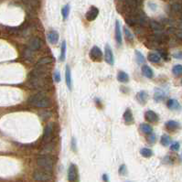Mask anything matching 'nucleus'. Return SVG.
I'll use <instances>...</instances> for the list:
<instances>
[{
  "instance_id": "1",
  "label": "nucleus",
  "mask_w": 182,
  "mask_h": 182,
  "mask_svg": "<svg viewBox=\"0 0 182 182\" xmlns=\"http://www.w3.org/2000/svg\"><path fill=\"white\" fill-rule=\"evenodd\" d=\"M27 103L30 105L38 108H49L52 105L51 98L42 92H39L32 96H30L27 100Z\"/></svg>"
},
{
  "instance_id": "2",
  "label": "nucleus",
  "mask_w": 182,
  "mask_h": 182,
  "mask_svg": "<svg viewBox=\"0 0 182 182\" xmlns=\"http://www.w3.org/2000/svg\"><path fill=\"white\" fill-rule=\"evenodd\" d=\"M37 164L39 168L45 171L51 173L53 169V161L48 156H41L37 158Z\"/></svg>"
},
{
  "instance_id": "3",
  "label": "nucleus",
  "mask_w": 182,
  "mask_h": 182,
  "mask_svg": "<svg viewBox=\"0 0 182 182\" xmlns=\"http://www.w3.org/2000/svg\"><path fill=\"white\" fill-rule=\"evenodd\" d=\"M33 178L39 182H48L51 179V173L47 172L43 169L35 170L33 173Z\"/></svg>"
},
{
  "instance_id": "4",
  "label": "nucleus",
  "mask_w": 182,
  "mask_h": 182,
  "mask_svg": "<svg viewBox=\"0 0 182 182\" xmlns=\"http://www.w3.org/2000/svg\"><path fill=\"white\" fill-rule=\"evenodd\" d=\"M53 136V124L52 123H49L46 127L44 129V133H43V137H42V141L44 144H49Z\"/></svg>"
},
{
  "instance_id": "5",
  "label": "nucleus",
  "mask_w": 182,
  "mask_h": 182,
  "mask_svg": "<svg viewBox=\"0 0 182 182\" xmlns=\"http://www.w3.org/2000/svg\"><path fill=\"white\" fill-rule=\"evenodd\" d=\"M90 57L93 60H94V62H100L103 59V52L99 47L94 46L90 51Z\"/></svg>"
},
{
  "instance_id": "6",
  "label": "nucleus",
  "mask_w": 182,
  "mask_h": 182,
  "mask_svg": "<svg viewBox=\"0 0 182 182\" xmlns=\"http://www.w3.org/2000/svg\"><path fill=\"white\" fill-rule=\"evenodd\" d=\"M104 59H105V62H107L110 65H114V54L112 51V49L110 48V46L107 44L105 46L104 49Z\"/></svg>"
},
{
  "instance_id": "7",
  "label": "nucleus",
  "mask_w": 182,
  "mask_h": 182,
  "mask_svg": "<svg viewBox=\"0 0 182 182\" xmlns=\"http://www.w3.org/2000/svg\"><path fill=\"white\" fill-rule=\"evenodd\" d=\"M40 47H41V40H40L39 38L35 37V38L31 39L28 41L27 48H28L29 50H31L32 51L39 50Z\"/></svg>"
},
{
  "instance_id": "8",
  "label": "nucleus",
  "mask_w": 182,
  "mask_h": 182,
  "mask_svg": "<svg viewBox=\"0 0 182 182\" xmlns=\"http://www.w3.org/2000/svg\"><path fill=\"white\" fill-rule=\"evenodd\" d=\"M77 179V168L76 166L71 164L68 169V180L70 182H75Z\"/></svg>"
},
{
  "instance_id": "9",
  "label": "nucleus",
  "mask_w": 182,
  "mask_h": 182,
  "mask_svg": "<svg viewBox=\"0 0 182 182\" xmlns=\"http://www.w3.org/2000/svg\"><path fill=\"white\" fill-rule=\"evenodd\" d=\"M99 14V9L95 7H91L88 12L86 13V19L88 21H94Z\"/></svg>"
},
{
  "instance_id": "10",
  "label": "nucleus",
  "mask_w": 182,
  "mask_h": 182,
  "mask_svg": "<svg viewBox=\"0 0 182 182\" xmlns=\"http://www.w3.org/2000/svg\"><path fill=\"white\" fill-rule=\"evenodd\" d=\"M145 117L148 122H151V123H155V122H157L158 121V115L152 110L146 111L145 114Z\"/></svg>"
},
{
  "instance_id": "11",
  "label": "nucleus",
  "mask_w": 182,
  "mask_h": 182,
  "mask_svg": "<svg viewBox=\"0 0 182 182\" xmlns=\"http://www.w3.org/2000/svg\"><path fill=\"white\" fill-rule=\"evenodd\" d=\"M115 40L118 45H122V32H121V26L120 22L116 20L115 22Z\"/></svg>"
},
{
  "instance_id": "12",
  "label": "nucleus",
  "mask_w": 182,
  "mask_h": 182,
  "mask_svg": "<svg viewBox=\"0 0 182 182\" xmlns=\"http://www.w3.org/2000/svg\"><path fill=\"white\" fill-rule=\"evenodd\" d=\"M166 105H168L169 109H170L172 111H179L181 109V105L176 99H169Z\"/></svg>"
},
{
  "instance_id": "13",
  "label": "nucleus",
  "mask_w": 182,
  "mask_h": 182,
  "mask_svg": "<svg viewBox=\"0 0 182 182\" xmlns=\"http://www.w3.org/2000/svg\"><path fill=\"white\" fill-rule=\"evenodd\" d=\"M48 40L51 44L55 45L58 43L59 41V33L56 31V30H51V31L48 33Z\"/></svg>"
},
{
  "instance_id": "14",
  "label": "nucleus",
  "mask_w": 182,
  "mask_h": 182,
  "mask_svg": "<svg viewBox=\"0 0 182 182\" xmlns=\"http://www.w3.org/2000/svg\"><path fill=\"white\" fill-rule=\"evenodd\" d=\"M147 98H148V95L145 91H140V92L136 94V100H137L138 103H140L141 104H145L147 101Z\"/></svg>"
},
{
  "instance_id": "15",
  "label": "nucleus",
  "mask_w": 182,
  "mask_h": 182,
  "mask_svg": "<svg viewBox=\"0 0 182 182\" xmlns=\"http://www.w3.org/2000/svg\"><path fill=\"white\" fill-rule=\"evenodd\" d=\"M53 62V59L51 58V57H45V58H42L40 59L39 62H37V64L35 65V68H38V67H42L44 65H48L50 63H51Z\"/></svg>"
},
{
  "instance_id": "16",
  "label": "nucleus",
  "mask_w": 182,
  "mask_h": 182,
  "mask_svg": "<svg viewBox=\"0 0 182 182\" xmlns=\"http://www.w3.org/2000/svg\"><path fill=\"white\" fill-rule=\"evenodd\" d=\"M142 72H143V75L145 77L148 78V79H151V78H153L154 76V72L152 71V69H151L149 66L147 65H144L142 67Z\"/></svg>"
},
{
  "instance_id": "17",
  "label": "nucleus",
  "mask_w": 182,
  "mask_h": 182,
  "mask_svg": "<svg viewBox=\"0 0 182 182\" xmlns=\"http://www.w3.org/2000/svg\"><path fill=\"white\" fill-rule=\"evenodd\" d=\"M123 117H124V120H125V122H126V124H131L133 121H134L133 113H132V111H131L129 108H127V109L126 110V112H125Z\"/></svg>"
},
{
  "instance_id": "18",
  "label": "nucleus",
  "mask_w": 182,
  "mask_h": 182,
  "mask_svg": "<svg viewBox=\"0 0 182 182\" xmlns=\"http://www.w3.org/2000/svg\"><path fill=\"white\" fill-rule=\"evenodd\" d=\"M148 60L152 63H159L161 60V57L159 54L156 52H152L148 54Z\"/></svg>"
},
{
  "instance_id": "19",
  "label": "nucleus",
  "mask_w": 182,
  "mask_h": 182,
  "mask_svg": "<svg viewBox=\"0 0 182 182\" xmlns=\"http://www.w3.org/2000/svg\"><path fill=\"white\" fill-rule=\"evenodd\" d=\"M166 94L164 93V91L161 89H157L155 91V94H154V99L156 102H161L165 99Z\"/></svg>"
},
{
  "instance_id": "20",
  "label": "nucleus",
  "mask_w": 182,
  "mask_h": 182,
  "mask_svg": "<svg viewBox=\"0 0 182 182\" xmlns=\"http://www.w3.org/2000/svg\"><path fill=\"white\" fill-rule=\"evenodd\" d=\"M65 80H66V84L68 88L71 90V68L69 66H67L65 70Z\"/></svg>"
},
{
  "instance_id": "21",
  "label": "nucleus",
  "mask_w": 182,
  "mask_h": 182,
  "mask_svg": "<svg viewBox=\"0 0 182 182\" xmlns=\"http://www.w3.org/2000/svg\"><path fill=\"white\" fill-rule=\"evenodd\" d=\"M117 80L120 82H127L129 81V76L128 74L125 71H119L118 74H117Z\"/></svg>"
},
{
  "instance_id": "22",
  "label": "nucleus",
  "mask_w": 182,
  "mask_h": 182,
  "mask_svg": "<svg viewBox=\"0 0 182 182\" xmlns=\"http://www.w3.org/2000/svg\"><path fill=\"white\" fill-rule=\"evenodd\" d=\"M149 26L156 32H160V31H162V30H163V26L160 23L157 22V21H151L149 23Z\"/></svg>"
},
{
  "instance_id": "23",
  "label": "nucleus",
  "mask_w": 182,
  "mask_h": 182,
  "mask_svg": "<svg viewBox=\"0 0 182 182\" xmlns=\"http://www.w3.org/2000/svg\"><path fill=\"white\" fill-rule=\"evenodd\" d=\"M66 58V41L63 40L62 43V47H60V54H59V60L60 62H64Z\"/></svg>"
},
{
  "instance_id": "24",
  "label": "nucleus",
  "mask_w": 182,
  "mask_h": 182,
  "mask_svg": "<svg viewBox=\"0 0 182 182\" xmlns=\"http://www.w3.org/2000/svg\"><path fill=\"white\" fill-rule=\"evenodd\" d=\"M166 128H168L169 130L172 131V130L178 129L179 127V124L178 122H176V121L171 120V121H169V122L166 123Z\"/></svg>"
},
{
  "instance_id": "25",
  "label": "nucleus",
  "mask_w": 182,
  "mask_h": 182,
  "mask_svg": "<svg viewBox=\"0 0 182 182\" xmlns=\"http://www.w3.org/2000/svg\"><path fill=\"white\" fill-rule=\"evenodd\" d=\"M140 129L146 134H152V132H153V128L151 127L148 124H142V125H140Z\"/></svg>"
},
{
  "instance_id": "26",
  "label": "nucleus",
  "mask_w": 182,
  "mask_h": 182,
  "mask_svg": "<svg viewBox=\"0 0 182 182\" xmlns=\"http://www.w3.org/2000/svg\"><path fill=\"white\" fill-rule=\"evenodd\" d=\"M23 55H24V58H25L27 60H28V62H31V60L34 59L33 51H32L31 50H29L28 48L24 51V54H23Z\"/></svg>"
},
{
  "instance_id": "27",
  "label": "nucleus",
  "mask_w": 182,
  "mask_h": 182,
  "mask_svg": "<svg viewBox=\"0 0 182 182\" xmlns=\"http://www.w3.org/2000/svg\"><path fill=\"white\" fill-rule=\"evenodd\" d=\"M134 54H135L136 62H137L138 64H142V63L145 62V57H144V55H143L139 51L136 50V51H134Z\"/></svg>"
},
{
  "instance_id": "28",
  "label": "nucleus",
  "mask_w": 182,
  "mask_h": 182,
  "mask_svg": "<svg viewBox=\"0 0 182 182\" xmlns=\"http://www.w3.org/2000/svg\"><path fill=\"white\" fill-rule=\"evenodd\" d=\"M170 142H171L170 137H169V136L168 134H163V135L161 136L160 143H161L162 146H168L170 145Z\"/></svg>"
},
{
  "instance_id": "29",
  "label": "nucleus",
  "mask_w": 182,
  "mask_h": 182,
  "mask_svg": "<svg viewBox=\"0 0 182 182\" xmlns=\"http://www.w3.org/2000/svg\"><path fill=\"white\" fill-rule=\"evenodd\" d=\"M140 154L144 157H149L153 155V152L152 150L150 148H147V147H144L140 150Z\"/></svg>"
},
{
  "instance_id": "30",
  "label": "nucleus",
  "mask_w": 182,
  "mask_h": 182,
  "mask_svg": "<svg viewBox=\"0 0 182 182\" xmlns=\"http://www.w3.org/2000/svg\"><path fill=\"white\" fill-rule=\"evenodd\" d=\"M62 17L63 19H67L69 17V14H70V5H65L62 9Z\"/></svg>"
},
{
  "instance_id": "31",
  "label": "nucleus",
  "mask_w": 182,
  "mask_h": 182,
  "mask_svg": "<svg viewBox=\"0 0 182 182\" xmlns=\"http://www.w3.org/2000/svg\"><path fill=\"white\" fill-rule=\"evenodd\" d=\"M172 72L175 75H181L182 74V65H180V64L175 65L172 69Z\"/></svg>"
},
{
  "instance_id": "32",
  "label": "nucleus",
  "mask_w": 182,
  "mask_h": 182,
  "mask_svg": "<svg viewBox=\"0 0 182 182\" xmlns=\"http://www.w3.org/2000/svg\"><path fill=\"white\" fill-rule=\"evenodd\" d=\"M171 8H172L173 11H175V12H177V13L182 12V6H181L179 3H174V4H172Z\"/></svg>"
},
{
  "instance_id": "33",
  "label": "nucleus",
  "mask_w": 182,
  "mask_h": 182,
  "mask_svg": "<svg viewBox=\"0 0 182 182\" xmlns=\"http://www.w3.org/2000/svg\"><path fill=\"white\" fill-rule=\"evenodd\" d=\"M124 31H125V34H126V39L129 40V41H132L133 39H134V36H133V34L131 33V31L130 30L126 27L125 28H124Z\"/></svg>"
},
{
  "instance_id": "34",
  "label": "nucleus",
  "mask_w": 182,
  "mask_h": 182,
  "mask_svg": "<svg viewBox=\"0 0 182 182\" xmlns=\"http://www.w3.org/2000/svg\"><path fill=\"white\" fill-rule=\"evenodd\" d=\"M23 1L30 7H37L38 6V0H23Z\"/></svg>"
},
{
  "instance_id": "35",
  "label": "nucleus",
  "mask_w": 182,
  "mask_h": 182,
  "mask_svg": "<svg viewBox=\"0 0 182 182\" xmlns=\"http://www.w3.org/2000/svg\"><path fill=\"white\" fill-rule=\"evenodd\" d=\"M156 138H157V136H156V134H148V138H147V140L151 143V144H154L155 143V141H156Z\"/></svg>"
},
{
  "instance_id": "36",
  "label": "nucleus",
  "mask_w": 182,
  "mask_h": 182,
  "mask_svg": "<svg viewBox=\"0 0 182 182\" xmlns=\"http://www.w3.org/2000/svg\"><path fill=\"white\" fill-rule=\"evenodd\" d=\"M53 79L56 82H59L60 80H62V78H60V74L59 71H55L54 74H53Z\"/></svg>"
},
{
  "instance_id": "37",
  "label": "nucleus",
  "mask_w": 182,
  "mask_h": 182,
  "mask_svg": "<svg viewBox=\"0 0 182 182\" xmlns=\"http://www.w3.org/2000/svg\"><path fill=\"white\" fill-rule=\"evenodd\" d=\"M170 149H171L172 151H178V149H179V143H178V142H174V143L171 145Z\"/></svg>"
},
{
  "instance_id": "38",
  "label": "nucleus",
  "mask_w": 182,
  "mask_h": 182,
  "mask_svg": "<svg viewBox=\"0 0 182 182\" xmlns=\"http://www.w3.org/2000/svg\"><path fill=\"white\" fill-rule=\"evenodd\" d=\"M119 174H121V175H126V165H122L119 168Z\"/></svg>"
},
{
  "instance_id": "39",
  "label": "nucleus",
  "mask_w": 182,
  "mask_h": 182,
  "mask_svg": "<svg viewBox=\"0 0 182 182\" xmlns=\"http://www.w3.org/2000/svg\"><path fill=\"white\" fill-rule=\"evenodd\" d=\"M148 6L152 10H156V8H157V5L153 2H148Z\"/></svg>"
},
{
  "instance_id": "40",
  "label": "nucleus",
  "mask_w": 182,
  "mask_h": 182,
  "mask_svg": "<svg viewBox=\"0 0 182 182\" xmlns=\"http://www.w3.org/2000/svg\"><path fill=\"white\" fill-rule=\"evenodd\" d=\"M71 148L73 151H76V142H75L74 138L71 139Z\"/></svg>"
},
{
  "instance_id": "41",
  "label": "nucleus",
  "mask_w": 182,
  "mask_h": 182,
  "mask_svg": "<svg viewBox=\"0 0 182 182\" xmlns=\"http://www.w3.org/2000/svg\"><path fill=\"white\" fill-rule=\"evenodd\" d=\"M173 57L175 59H182V52H177L173 54Z\"/></svg>"
},
{
  "instance_id": "42",
  "label": "nucleus",
  "mask_w": 182,
  "mask_h": 182,
  "mask_svg": "<svg viewBox=\"0 0 182 182\" xmlns=\"http://www.w3.org/2000/svg\"><path fill=\"white\" fill-rule=\"evenodd\" d=\"M103 179L104 182H109V177H108V175L104 174V175L103 176Z\"/></svg>"
},
{
  "instance_id": "43",
  "label": "nucleus",
  "mask_w": 182,
  "mask_h": 182,
  "mask_svg": "<svg viewBox=\"0 0 182 182\" xmlns=\"http://www.w3.org/2000/svg\"><path fill=\"white\" fill-rule=\"evenodd\" d=\"M177 37H178L179 39H181V40H182V31H181V32H178V33L177 34Z\"/></svg>"
},
{
  "instance_id": "44",
  "label": "nucleus",
  "mask_w": 182,
  "mask_h": 182,
  "mask_svg": "<svg viewBox=\"0 0 182 182\" xmlns=\"http://www.w3.org/2000/svg\"><path fill=\"white\" fill-rule=\"evenodd\" d=\"M179 28L182 29V20H181V22H180V24H179Z\"/></svg>"
},
{
  "instance_id": "45",
  "label": "nucleus",
  "mask_w": 182,
  "mask_h": 182,
  "mask_svg": "<svg viewBox=\"0 0 182 182\" xmlns=\"http://www.w3.org/2000/svg\"><path fill=\"white\" fill-rule=\"evenodd\" d=\"M181 158H182V154H181Z\"/></svg>"
}]
</instances>
